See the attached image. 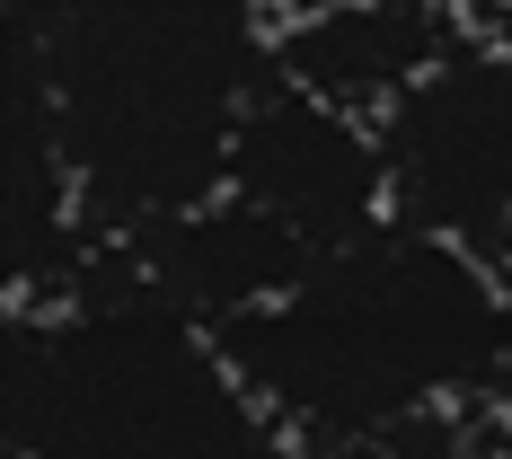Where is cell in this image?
Segmentation results:
<instances>
[{
	"label": "cell",
	"mask_w": 512,
	"mask_h": 459,
	"mask_svg": "<svg viewBox=\"0 0 512 459\" xmlns=\"http://www.w3.org/2000/svg\"><path fill=\"white\" fill-rule=\"evenodd\" d=\"M274 0H9V89L45 106L98 248H133L230 186L274 89Z\"/></svg>",
	"instance_id": "obj_1"
},
{
	"label": "cell",
	"mask_w": 512,
	"mask_h": 459,
	"mask_svg": "<svg viewBox=\"0 0 512 459\" xmlns=\"http://www.w3.org/2000/svg\"><path fill=\"white\" fill-rule=\"evenodd\" d=\"M9 459H318L248 389L221 327L106 248L62 301L9 309Z\"/></svg>",
	"instance_id": "obj_3"
},
{
	"label": "cell",
	"mask_w": 512,
	"mask_h": 459,
	"mask_svg": "<svg viewBox=\"0 0 512 459\" xmlns=\"http://www.w3.org/2000/svg\"><path fill=\"white\" fill-rule=\"evenodd\" d=\"M230 195H248L256 212H274L309 256L345 248V239H362V230H380V221H389L380 124L274 71V89L256 98L248 133H239Z\"/></svg>",
	"instance_id": "obj_5"
},
{
	"label": "cell",
	"mask_w": 512,
	"mask_h": 459,
	"mask_svg": "<svg viewBox=\"0 0 512 459\" xmlns=\"http://www.w3.org/2000/svg\"><path fill=\"white\" fill-rule=\"evenodd\" d=\"M460 27L477 18H451L433 0H301L274 27V71L354 115H380Z\"/></svg>",
	"instance_id": "obj_7"
},
{
	"label": "cell",
	"mask_w": 512,
	"mask_h": 459,
	"mask_svg": "<svg viewBox=\"0 0 512 459\" xmlns=\"http://www.w3.org/2000/svg\"><path fill=\"white\" fill-rule=\"evenodd\" d=\"M389 168V221L512 265V36L486 18L371 115Z\"/></svg>",
	"instance_id": "obj_4"
},
{
	"label": "cell",
	"mask_w": 512,
	"mask_h": 459,
	"mask_svg": "<svg viewBox=\"0 0 512 459\" xmlns=\"http://www.w3.org/2000/svg\"><path fill=\"white\" fill-rule=\"evenodd\" d=\"M151 292H168L177 309H195L204 327H239L248 309L283 301L292 283H301L318 256L274 221V212H256L248 195H212V204H195L186 221H168V230H151V239H133V248H115Z\"/></svg>",
	"instance_id": "obj_6"
},
{
	"label": "cell",
	"mask_w": 512,
	"mask_h": 459,
	"mask_svg": "<svg viewBox=\"0 0 512 459\" xmlns=\"http://www.w3.org/2000/svg\"><path fill=\"white\" fill-rule=\"evenodd\" d=\"M274 9H301V0H274Z\"/></svg>",
	"instance_id": "obj_9"
},
{
	"label": "cell",
	"mask_w": 512,
	"mask_h": 459,
	"mask_svg": "<svg viewBox=\"0 0 512 459\" xmlns=\"http://www.w3.org/2000/svg\"><path fill=\"white\" fill-rule=\"evenodd\" d=\"M221 345L318 459H371L512 398V265L380 221L221 327Z\"/></svg>",
	"instance_id": "obj_2"
},
{
	"label": "cell",
	"mask_w": 512,
	"mask_h": 459,
	"mask_svg": "<svg viewBox=\"0 0 512 459\" xmlns=\"http://www.w3.org/2000/svg\"><path fill=\"white\" fill-rule=\"evenodd\" d=\"M468 459H512V415H504V424H486V442H477Z\"/></svg>",
	"instance_id": "obj_8"
}]
</instances>
